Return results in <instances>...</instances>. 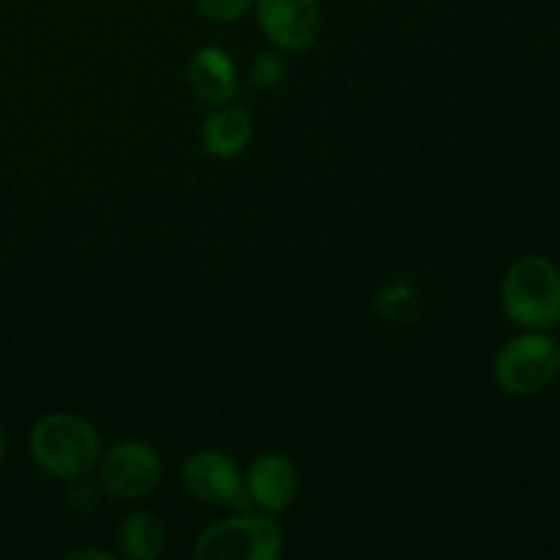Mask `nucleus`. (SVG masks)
<instances>
[{"label": "nucleus", "instance_id": "f257e3e1", "mask_svg": "<svg viewBox=\"0 0 560 560\" xmlns=\"http://www.w3.org/2000/svg\"><path fill=\"white\" fill-rule=\"evenodd\" d=\"M27 452L36 468L58 481H74L91 476L102 457V435L85 416L55 410L42 416L31 427L27 435Z\"/></svg>", "mask_w": 560, "mask_h": 560}, {"label": "nucleus", "instance_id": "f03ea898", "mask_svg": "<svg viewBox=\"0 0 560 560\" xmlns=\"http://www.w3.org/2000/svg\"><path fill=\"white\" fill-rule=\"evenodd\" d=\"M501 310L523 331H550L560 323V268L545 255H523L501 279Z\"/></svg>", "mask_w": 560, "mask_h": 560}, {"label": "nucleus", "instance_id": "7ed1b4c3", "mask_svg": "<svg viewBox=\"0 0 560 560\" xmlns=\"http://www.w3.org/2000/svg\"><path fill=\"white\" fill-rule=\"evenodd\" d=\"M284 552V528L277 514L241 512L202 528L195 539L197 560H277Z\"/></svg>", "mask_w": 560, "mask_h": 560}, {"label": "nucleus", "instance_id": "20e7f679", "mask_svg": "<svg viewBox=\"0 0 560 560\" xmlns=\"http://www.w3.org/2000/svg\"><path fill=\"white\" fill-rule=\"evenodd\" d=\"M560 345L547 331H523L501 345L492 359V381L509 397H536L556 383Z\"/></svg>", "mask_w": 560, "mask_h": 560}, {"label": "nucleus", "instance_id": "39448f33", "mask_svg": "<svg viewBox=\"0 0 560 560\" xmlns=\"http://www.w3.org/2000/svg\"><path fill=\"white\" fill-rule=\"evenodd\" d=\"M93 474L104 495L120 503H135L162 485L164 465L156 446L140 438H126L104 448Z\"/></svg>", "mask_w": 560, "mask_h": 560}, {"label": "nucleus", "instance_id": "423d86ee", "mask_svg": "<svg viewBox=\"0 0 560 560\" xmlns=\"http://www.w3.org/2000/svg\"><path fill=\"white\" fill-rule=\"evenodd\" d=\"M252 11L271 47L290 55L315 47L326 25L320 0H255Z\"/></svg>", "mask_w": 560, "mask_h": 560}, {"label": "nucleus", "instance_id": "0eeeda50", "mask_svg": "<svg viewBox=\"0 0 560 560\" xmlns=\"http://www.w3.org/2000/svg\"><path fill=\"white\" fill-rule=\"evenodd\" d=\"M180 485L202 506H235L244 495V468L222 448H197L180 465Z\"/></svg>", "mask_w": 560, "mask_h": 560}, {"label": "nucleus", "instance_id": "6e6552de", "mask_svg": "<svg viewBox=\"0 0 560 560\" xmlns=\"http://www.w3.org/2000/svg\"><path fill=\"white\" fill-rule=\"evenodd\" d=\"M301 490L299 465L282 452H266L244 470V495L255 509L268 514L288 512Z\"/></svg>", "mask_w": 560, "mask_h": 560}, {"label": "nucleus", "instance_id": "1a4fd4ad", "mask_svg": "<svg viewBox=\"0 0 560 560\" xmlns=\"http://www.w3.org/2000/svg\"><path fill=\"white\" fill-rule=\"evenodd\" d=\"M186 77H189V88L195 91V96L211 107L235 102L241 93L238 66H235L233 55L217 44H206L191 55Z\"/></svg>", "mask_w": 560, "mask_h": 560}, {"label": "nucleus", "instance_id": "9d476101", "mask_svg": "<svg viewBox=\"0 0 560 560\" xmlns=\"http://www.w3.org/2000/svg\"><path fill=\"white\" fill-rule=\"evenodd\" d=\"M252 137H255V120L233 102L213 107L200 126L202 151L219 162L244 156L246 148L252 145Z\"/></svg>", "mask_w": 560, "mask_h": 560}, {"label": "nucleus", "instance_id": "9b49d317", "mask_svg": "<svg viewBox=\"0 0 560 560\" xmlns=\"http://www.w3.org/2000/svg\"><path fill=\"white\" fill-rule=\"evenodd\" d=\"M115 545H118V558L159 560L167 547V525L159 514L137 509L120 520L115 530Z\"/></svg>", "mask_w": 560, "mask_h": 560}, {"label": "nucleus", "instance_id": "f8f14e48", "mask_svg": "<svg viewBox=\"0 0 560 560\" xmlns=\"http://www.w3.org/2000/svg\"><path fill=\"white\" fill-rule=\"evenodd\" d=\"M375 306L377 312L392 323H413L416 315H419V299H416V290L405 282H394L388 284L383 293H377Z\"/></svg>", "mask_w": 560, "mask_h": 560}, {"label": "nucleus", "instance_id": "ddd939ff", "mask_svg": "<svg viewBox=\"0 0 560 560\" xmlns=\"http://www.w3.org/2000/svg\"><path fill=\"white\" fill-rule=\"evenodd\" d=\"M288 80V63H284L282 52H260L246 69V85L252 91H273Z\"/></svg>", "mask_w": 560, "mask_h": 560}, {"label": "nucleus", "instance_id": "4468645a", "mask_svg": "<svg viewBox=\"0 0 560 560\" xmlns=\"http://www.w3.org/2000/svg\"><path fill=\"white\" fill-rule=\"evenodd\" d=\"M252 9H255V0H197V11L202 14V20L213 22V25H233L252 14Z\"/></svg>", "mask_w": 560, "mask_h": 560}, {"label": "nucleus", "instance_id": "2eb2a0df", "mask_svg": "<svg viewBox=\"0 0 560 560\" xmlns=\"http://www.w3.org/2000/svg\"><path fill=\"white\" fill-rule=\"evenodd\" d=\"M66 558H69V560H85V558H93V560H115V558H118V552L102 550V547H77V550L66 552Z\"/></svg>", "mask_w": 560, "mask_h": 560}, {"label": "nucleus", "instance_id": "dca6fc26", "mask_svg": "<svg viewBox=\"0 0 560 560\" xmlns=\"http://www.w3.org/2000/svg\"><path fill=\"white\" fill-rule=\"evenodd\" d=\"M5 457V435H3V427H0V463Z\"/></svg>", "mask_w": 560, "mask_h": 560}]
</instances>
